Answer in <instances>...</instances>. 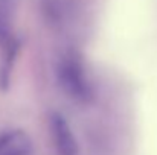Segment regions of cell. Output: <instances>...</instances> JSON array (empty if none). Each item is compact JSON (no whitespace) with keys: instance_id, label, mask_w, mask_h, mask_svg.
Instances as JSON below:
<instances>
[{"instance_id":"cell-1","label":"cell","mask_w":157,"mask_h":155,"mask_svg":"<svg viewBox=\"0 0 157 155\" xmlns=\"http://www.w3.org/2000/svg\"><path fill=\"white\" fill-rule=\"evenodd\" d=\"M58 81L67 98L78 103H87L93 99V90L82 62L75 53H66L58 64Z\"/></svg>"},{"instance_id":"cell-2","label":"cell","mask_w":157,"mask_h":155,"mask_svg":"<svg viewBox=\"0 0 157 155\" xmlns=\"http://www.w3.org/2000/svg\"><path fill=\"white\" fill-rule=\"evenodd\" d=\"M51 140L58 155H78L79 146L73 129L61 113H52L49 117Z\"/></svg>"},{"instance_id":"cell-3","label":"cell","mask_w":157,"mask_h":155,"mask_svg":"<svg viewBox=\"0 0 157 155\" xmlns=\"http://www.w3.org/2000/svg\"><path fill=\"white\" fill-rule=\"evenodd\" d=\"M32 138L23 129H9L0 134V155H31Z\"/></svg>"}]
</instances>
